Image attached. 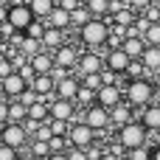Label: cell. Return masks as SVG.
<instances>
[{"label":"cell","instance_id":"f35d334b","mask_svg":"<svg viewBox=\"0 0 160 160\" xmlns=\"http://www.w3.org/2000/svg\"><path fill=\"white\" fill-rule=\"evenodd\" d=\"M17 101H20L22 107H31V104H37V101H42V98H39V96H37V93H34L31 87H28V90H25V93H22V96L17 98Z\"/></svg>","mask_w":160,"mask_h":160},{"label":"cell","instance_id":"60d3db41","mask_svg":"<svg viewBox=\"0 0 160 160\" xmlns=\"http://www.w3.org/2000/svg\"><path fill=\"white\" fill-rule=\"evenodd\" d=\"M17 73H20V76H22V79H25V82H28V87H31V82H34V79H37V70H34V68H31V62H25V65H22V68H20V70H17Z\"/></svg>","mask_w":160,"mask_h":160},{"label":"cell","instance_id":"277c9868","mask_svg":"<svg viewBox=\"0 0 160 160\" xmlns=\"http://www.w3.org/2000/svg\"><path fill=\"white\" fill-rule=\"evenodd\" d=\"M68 143L73 149H90L96 143V132L84 124V121H73L70 129H68Z\"/></svg>","mask_w":160,"mask_h":160},{"label":"cell","instance_id":"e575fe53","mask_svg":"<svg viewBox=\"0 0 160 160\" xmlns=\"http://www.w3.org/2000/svg\"><path fill=\"white\" fill-rule=\"evenodd\" d=\"M143 42H146V45L160 48V22H152V25H149V31L143 34Z\"/></svg>","mask_w":160,"mask_h":160},{"label":"cell","instance_id":"f1b7e54d","mask_svg":"<svg viewBox=\"0 0 160 160\" xmlns=\"http://www.w3.org/2000/svg\"><path fill=\"white\" fill-rule=\"evenodd\" d=\"M90 20H93V14L87 11V6H79V8L70 14V28H76V31H79V28H82V25H87Z\"/></svg>","mask_w":160,"mask_h":160},{"label":"cell","instance_id":"9f6ffc18","mask_svg":"<svg viewBox=\"0 0 160 160\" xmlns=\"http://www.w3.org/2000/svg\"><path fill=\"white\" fill-rule=\"evenodd\" d=\"M3 48H6V39H3V34H0V53H3Z\"/></svg>","mask_w":160,"mask_h":160},{"label":"cell","instance_id":"ab89813d","mask_svg":"<svg viewBox=\"0 0 160 160\" xmlns=\"http://www.w3.org/2000/svg\"><path fill=\"white\" fill-rule=\"evenodd\" d=\"M0 160H22V158H20V152H17V149H11V146L0 143Z\"/></svg>","mask_w":160,"mask_h":160},{"label":"cell","instance_id":"e0dca14e","mask_svg":"<svg viewBox=\"0 0 160 160\" xmlns=\"http://www.w3.org/2000/svg\"><path fill=\"white\" fill-rule=\"evenodd\" d=\"M149 132H160V107L155 104H149V107H143L141 110V118H138Z\"/></svg>","mask_w":160,"mask_h":160},{"label":"cell","instance_id":"7402d4cb","mask_svg":"<svg viewBox=\"0 0 160 160\" xmlns=\"http://www.w3.org/2000/svg\"><path fill=\"white\" fill-rule=\"evenodd\" d=\"M28 8L37 20H48V14L56 8V0H28Z\"/></svg>","mask_w":160,"mask_h":160},{"label":"cell","instance_id":"484cf974","mask_svg":"<svg viewBox=\"0 0 160 160\" xmlns=\"http://www.w3.org/2000/svg\"><path fill=\"white\" fill-rule=\"evenodd\" d=\"M28 118H31V121H39V124H45V121L51 118L48 101H37V104H31V107H28Z\"/></svg>","mask_w":160,"mask_h":160},{"label":"cell","instance_id":"44dd1931","mask_svg":"<svg viewBox=\"0 0 160 160\" xmlns=\"http://www.w3.org/2000/svg\"><path fill=\"white\" fill-rule=\"evenodd\" d=\"M141 62H143V68H146L149 73H160V48H155V45H146V51H143Z\"/></svg>","mask_w":160,"mask_h":160},{"label":"cell","instance_id":"74e56055","mask_svg":"<svg viewBox=\"0 0 160 160\" xmlns=\"http://www.w3.org/2000/svg\"><path fill=\"white\" fill-rule=\"evenodd\" d=\"M141 14H143V17L149 20V22H160V3L155 0V3H152V6H146V8L141 11Z\"/></svg>","mask_w":160,"mask_h":160},{"label":"cell","instance_id":"52a82bcc","mask_svg":"<svg viewBox=\"0 0 160 160\" xmlns=\"http://www.w3.org/2000/svg\"><path fill=\"white\" fill-rule=\"evenodd\" d=\"M82 121L98 135V132H104L107 127H112V121H110V110H104V107H98V104H93V107H87V110H82Z\"/></svg>","mask_w":160,"mask_h":160},{"label":"cell","instance_id":"836d02e7","mask_svg":"<svg viewBox=\"0 0 160 160\" xmlns=\"http://www.w3.org/2000/svg\"><path fill=\"white\" fill-rule=\"evenodd\" d=\"M48 127H51V135H56V138H68V129H70L68 121H53V118H48Z\"/></svg>","mask_w":160,"mask_h":160},{"label":"cell","instance_id":"5bb4252c","mask_svg":"<svg viewBox=\"0 0 160 160\" xmlns=\"http://www.w3.org/2000/svg\"><path fill=\"white\" fill-rule=\"evenodd\" d=\"M3 87H6V98H8V101H17V98L28 90V82H25L20 73H11V76L3 79Z\"/></svg>","mask_w":160,"mask_h":160},{"label":"cell","instance_id":"6da1fadb","mask_svg":"<svg viewBox=\"0 0 160 160\" xmlns=\"http://www.w3.org/2000/svg\"><path fill=\"white\" fill-rule=\"evenodd\" d=\"M107 39H110V20L93 17L87 25L79 28V42H82L87 51H101V48H107Z\"/></svg>","mask_w":160,"mask_h":160},{"label":"cell","instance_id":"9c48e42d","mask_svg":"<svg viewBox=\"0 0 160 160\" xmlns=\"http://www.w3.org/2000/svg\"><path fill=\"white\" fill-rule=\"evenodd\" d=\"M101 70H104V53L82 51L79 65H76V76H90V73H101Z\"/></svg>","mask_w":160,"mask_h":160},{"label":"cell","instance_id":"d4e9b609","mask_svg":"<svg viewBox=\"0 0 160 160\" xmlns=\"http://www.w3.org/2000/svg\"><path fill=\"white\" fill-rule=\"evenodd\" d=\"M25 152H28V158L45 160L48 155H51V146H48V141H28V146H25Z\"/></svg>","mask_w":160,"mask_h":160},{"label":"cell","instance_id":"c3c4849f","mask_svg":"<svg viewBox=\"0 0 160 160\" xmlns=\"http://www.w3.org/2000/svg\"><path fill=\"white\" fill-rule=\"evenodd\" d=\"M98 160H124V158H121L118 152H112V149H110V152H104V155H101Z\"/></svg>","mask_w":160,"mask_h":160},{"label":"cell","instance_id":"11a10c76","mask_svg":"<svg viewBox=\"0 0 160 160\" xmlns=\"http://www.w3.org/2000/svg\"><path fill=\"white\" fill-rule=\"evenodd\" d=\"M0 98H6V87H3V79H0Z\"/></svg>","mask_w":160,"mask_h":160},{"label":"cell","instance_id":"94428289","mask_svg":"<svg viewBox=\"0 0 160 160\" xmlns=\"http://www.w3.org/2000/svg\"><path fill=\"white\" fill-rule=\"evenodd\" d=\"M158 3H160V0H158Z\"/></svg>","mask_w":160,"mask_h":160},{"label":"cell","instance_id":"b9f144b4","mask_svg":"<svg viewBox=\"0 0 160 160\" xmlns=\"http://www.w3.org/2000/svg\"><path fill=\"white\" fill-rule=\"evenodd\" d=\"M11 73H17V70H14V65H11V59H8V56H0V79L11 76Z\"/></svg>","mask_w":160,"mask_h":160},{"label":"cell","instance_id":"4316f807","mask_svg":"<svg viewBox=\"0 0 160 160\" xmlns=\"http://www.w3.org/2000/svg\"><path fill=\"white\" fill-rule=\"evenodd\" d=\"M84 6H87V11H90L93 17H98V20H107V17H110V0H87Z\"/></svg>","mask_w":160,"mask_h":160},{"label":"cell","instance_id":"83f0119b","mask_svg":"<svg viewBox=\"0 0 160 160\" xmlns=\"http://www.w3.org/2000/svg\"><path fill=\"white\" fill-rule=\"evenodd\" d=\"M28 118V107H22L20 101H8V124H22Z\"/></svg>","mask_w":160,"mask_h":160},{"label":"cell","instance_id":"2e32d148","mask_svg":"<svg viewBox=\"0 0 160 160\" xmlns=\"http://www.w3.org/2000/svg\"><path fill=\"white\" fill-rule=\"evenodd\" d=\"M68 42V31H59V28H45L42 34V51H59L62 45Z\"/></svg>","mask_w":160,"mask_h":160},{"label":"cell","instance_id":"7c38bea8","mask_svg":"<svg viewBox=\"0 0 160 160\" xmlns=\"http://www.w3.org/2000/svg\"><path fill=\"white\" fill-rule=\"evenodd\" d=\"M129 62H132V59H129L121 48H115V51H104V68H107V70H112V73H118V76H124V73H127Z\"/></svg>","mask_w":160,"mask_h":160},{"label":"cell","instance_id":"4dcf8cb0","mask_svg":"<svg viewBox=\"0 0 160 160\" xmlns=\"http://www.w3.org/2000/svg\"><path fill=\"white\" fill-rule=\"evenodd\" d=\"M93 104H96V90H87V87H79V93H76V107L87 110V107H93Z\"/></svg>","mask_w":160,"mask_h":160},{"label":"cell","instance_id":"d590c367","mask_svg":"<svg viewBox=\"0 0 160 160\" xmlns=\"http://www.w3.org/2000/svg\"><path fill=\"white\" fill-rule=\"evenodd\" d=\"M48 146H51V155H62V152H68V149H70L68 138H56V135L48 141Z\"/></svg>","mask_w":160,"mask_h":160},{"label":"cell","instance_id":"d6a6232c","mask_svg":"<svg viewBox=\"0 0 160 160\" xmlns=\"http://www.w3.org/2000/svg\"><path fill=\"white\" fill-rule=\"evenodd\" d=\"M82 79V87H87V90H101L104 84H101V73H90V76H79Z\"/></svg>","mask_w":160,"mask_h":160},{"label":"cell","instance_id":"5b68a950","mask_svg":"<svg viewBox=\"0 0 160 160\" xmlns=\"http://www.w3.org/2000/svg\"><path fill=\"white\" fill-rule=\"evenodd\" d=\"M28 141H31V138L25 135L22 124H6V127H0V143L11 146V149H17V152H25Z\"/></svg>","mask_w":160,"mask_h":160},{"label":"cell","instance_id":"f546056e","mask_svg":"<svg viewBox=\"0 0 160 160\" xmlns=\"http://www.w3.org/2000/svg\"><path fill=\"white\" fill-rule=\"evenodd\" d=\"M127 82H135V79H149V70L143 68V62L141 59H135V62H129V68H127Z\"/></svg>","mask_w":160,"mask_h":160},{"label":"cell","instance_id":"ac0fdd59","mask_svg":"<svg viewBox=\"0 0 160 160\" xmlns=\"http://www.w3.org/2000/svg\"><path fill=\"white\" fill-rule=\"evenodd\" d=\"M45 25H48V28H59V31H68V28H70V11H65V8H59V6H56V8L48 14Z\"/></svg>","mask_w":160,"mask_h":160},{"label":"cell","instance_id":"680465c9","mask_svg":"<svg viewBox=\"0 0 160 160\" xmlns=\"http://www.w3.org/2000/svg\"><path fill=\"white\" fill-rule=\"evenodd\" d=\"M82 3H87V0H82Z\"/></svg>","mask_w":160,"mask_h":160},{"label":"cell","instance_id":"816d5d0a","mask_svg":"<svg viewBox=\"0 0 160 160\" xmlns=\"http://www.w3.org/2000/svg\"><path fill=\"white\" fill-rule=\"evenodd\" d=\"M152 104H155V107H160V87L155 90V101H152Z\"/></svg>","mask_w":160,"mask_h":160},{"label":"cell","instance_id":"f907efd6","mask_svg":"<svg viewBox=\"0 0 160 160\" xmlns=\"http://www.w3.org/2000/svg\"><path fill=\"white\" fill-rule=\"evenodd\" d=\"M45 160H68V152H62V155H48Z\"/></svg>","mask_w":160,"mask_h":160},{"label":"cell","instance_id":"8d00e7d4","mask_svg":"<svg viewBox=\"0 0 160 160\" xmlns=\"http://www.w3.org/2000/svg\"><path fill=\"white\" fill-rule=\"evenodd\" d=\"M124 160H152V149H149V146H138V149H129Z\"/></svg>","mask_w":160,"mask_h":160},{"label":"cell","instance_id":"30bf717a","mask_svg":"<svg viewBox=\"0 0 160 160\" xmlns=\"http://www.w3.org/2000/svg\"><path fill=\"white\" fill-rule=\"evenodd\" d=\"M79 56H82V51H79L76 45L65 42V45H62L59 51H53V65H56V68H65V70H70V73H76Z\"/></svg>","mask_w":160,"mask_h":160},{"label":"cell","instance_id":"f6af8a7d","mask_svg":"<svg viewBox=\"0 0 160 160\" xmlns=\"http://www.w3.org/2000/svg\"><path fill=\"white\" fill-rule=\"evenodd\" d=\"M68 160H90L87 158V149H68Z\"/></svg>","mask_w":160,"mask_h":160},{"label":"cell","instance_id":"9a60e30c","mask_svg":"<svg viewBox=\"0 0 160 160\" xmlns=\"http://www.w3.org/2000/svg\"><path fill=\"white\" fill-rule=\"evenodd\" d=\"M110 121H112L115 129H121V127H127V124H132V121H138V118H135V110H132L127 101H121L115 110H110Z\"/></svg>","mask_w":160,"mask_h":160},{"label":"cell","instance_id":"4fadbf2b","mask_svg":"<svg viewBox=\"0 0 160 160\" xmlns=\"http://www.w3.org/2000/svg\"><path fill=\"white\" fill-rule=\"evenodd\" d=\"M79 87H82V79H79L76 73H70L68 79L56 82V98H65V101H76V93H79Z\"/></svg>","mask_w":160,"mask_h":160},{"label":"cell","instance_id":"3957f363","mask_svg":"<svg viewBox=\"0 0 160 160\" xmlns=\"http://www.w3.org/2000/svg\"><path fill=\"white\" fill-rule=\"evenodd\" d=\"M115 143H118L124 152L138 149V146H146V127H143L141 121H132V124L121 127L118 135H115Z\"/></svg>","mask_w":160,"mask_h":160},{"label":"cell","instance_id":"ee69618b","mask_svg":"<svg viewBox=\"0 0 160 160\" xmlns=\"http://www.w3.org/2000/svg\"><path fill=\"white\" fill-rule=\"evenodd\" d=\"M56 6H59V8H65V11H70V14H73V11H76V8H79V6H84V3H82V0H56Z\"/></svg>","mask_w":160,"mask_h":160},{"label":"cell","instance_id":"1f68e13d","mask_svg":"<svg viewBox=\"0 0 160 160\" xmlns=\"http://www.w3.org/2000/svg\"><path fill=\"white\" fill-rule=\"evenodd\" d=\"M45 20H34L28 28H25V37H31V39H37V42H42V34H45Z\"/></svg>","mask_w":160,"mask_h":160},{"label":"cell","instance_id":"ba28073f","mask_svg":"<svg viewBox=\"0 0 160 160\" xmlns=\"http://www.w3.org/2000/svg\"><path fill=\"white\" fill-rule=\"evenodd\" d=\"M48 110H51V118H53V121H68V124H73V121H82V115H76V112H79L76 101L53 98V101L48 104Z\"/></svg>","mask_w":160,"mask_h":160},{"label":"cell","instance_id":"7a4b0ae2","mask_svg":"<svg viewBox=\"0 0 160 160\" xmlns=\"http://www.w3.org/2000/svg\"><path fill=\"white\" fill-rule=\"evenodd\" d=\"M155 84L149 82V79H135V82H127L124 84V101L135 110V112H141L143 107H149L152 101H155Z\"/></svg>","mask_w":160,"mask_h":160},{"label":"cell","instance_id":"7dc6e473","mask_svg":"<svg viewBox=\"0 0 160 160\" xmlns=\"http://www.w3.org/2000/svg\"><path fill=\"white\" fill-rule=\"evenodd\" d=\"M127 3H129V6H132V8H135V11H138V14H141V11H143V8H146V6H152V3H155V0H127Z\"/></svg>","mask_w":160,"mask_h":160},{"label":"cell","instance_id":"cb8c5ba5","mask_svg":"<svg viewBox=\"0 0 160 160\" xmlns=\"http://www.w3.org/2000/svg\"><path fill=\"white\" fill-rule=\"evenodd\" d=\"M17 51L25 56V59H34L39 51H42V42H37V39H31V37H25L22 34V39H20V45H17Z\"/></svg>","mask_w":160,"mask_h":160},{"label":"cell","instance_id":"d6986e66","mask_svg":"<svg viewBox=\"0 0 160 160\" xmlns=\"http://www.w3.org/2000/svg\"><path fill=\"white\" fill-rule=\"evenodd\" d=\"M121 51H124V53H127V56L135 62V59H141V56H143L146 42H143L141 37H127V39H124V45H121Z\"/></svg>","mask_w":160,"mask_h":160},{"label":"cell","instance_id":"8992f818","mask_svg":"<svg viewBox=\"0 0 160 160\" xmlns=\"http://www.w3.org/2000/svg\"><path fill=\"white\" fill-rule=\"evenodd\" d=\"M37 17L31 14V8H28V3H22V0H17L14 6H8V25L14 28V31H20V34H25V28L34 22Z\"/></svg>","mask_w":160,"mask_h":160},{"label":"cell","instance_id":"db71d44e","mask_svg":"<svg viewBox=\"0 0 160 160\" xmlns=\"http://www.w3.org/2000/svg\"><path fill=\"white\" fill-rule=\"evenodd\" d=\"M14 3H17V0H0V6H6V8H8V6H14Z\"/></svg>","mask_w":160,"mask_h":160},{"label":"cell","instance_id":"6f0895ef","mask_svg":"<svg viewBox=\"0 0 160 160\" xmlns=\"http://www.w3.org/2000/svg\"><path fill=\"white\" fill-rule=\"evenodd\" d=\"M22 160H37V158H22Z\"/></svg>","mask_w":160,"mask_h":160},{"label":"cell","instance_id":"8fae6325","mask_svg":"<svg viewBox=\"0 0 160 160\" xmlns=\"http://www.w3.org/2000/svg\"><path fill=\"white\" fill-rule=\"evenodd\" d=\"M121 101H124V87L121 84H104L96 93V104L104 107V110H115Z\"/></svg>","mask_w":160,"mask_h":160},{"label":"cell","instance_id":"91938a15","mask_svg":"<svg viewBox=\"0 0 160 160\" xmlns=\"http://www.w3.org/2000/svg\"><path fill=\"white\" fill-rule=\"evenodd\" d=\"M22 3H28V0H22Z\"/></svg>","mask_w":160,"mask_h":160},{"label":"cell","instance_id":"f5cc1de1","mask_svg":"<svg viewBox=\"0 0 160 160\" xmlns=\"http://www.w3.org/2000/svg\"><path fill=\"white\" fill-rule=\"evenodd\" d=\"M152 160H160V146H155V149H152Z\"/></svg>","mask_w":160,"mask_h":160},{"label":"cell","instance_id":"bcb514c9","mask_svg":"<svg viewBox=\"0 0 160 160\" xmlns=\"http://www.w3.org/2000/svg\"><path fill=\"white\" fill-rule=\"evenodd\" d=\"M8 124V98H0V127Z\"/></svg>","mask_w":160,"mask_h":160},{"label":"cell","instance_id":"603a6c76","mask_svg":"<svg viewBox=\"0 0 160 160\" xmlns=\"http://www.w3.org/2000/svg\"><path fill=\"white\" fill-rule=\"evenodd\" d=\"M110 17H112V22H115V25H124V28H129V25L138 20V11H135L132 6H124V8H118L115 14H110Z\"/></svg>","mask_w":160,"mask_h":160},{"label":"cell","instance_id":"681fc988","mask_svg":"<svg viewBox=\"0 0 160 160\" xmlns=\"http://www.w3.org/2000/svg\"><path fill=\"white\" fill-rule=\"evenodd\" d=\"M3 22H8V8H6V6H0V25H3Z\"/></svg>","mask_w":160,"mask_h":160},{"label":"cell","instance_id":"7bdbcfd3","mask_svg":"<svg viewBox=\"0 0 160 160\" xmlns=\"http://www.w3.org/2000/svg\"><path fill=\"white\" fill-rule=\"evenodd\" d=\"M51 138H53V135H51V127H48V121H45V124L37 129V135H34L31 141H51Z\"/></svg>","mask_w":160,"mask_h":160},{"label":"cell","instance_id":"ffe728a7","mask_svg":"<svg viewBox=\"0 0 160 160\" xmlns=\"http://www.w3.org/2000/svg\"><path fill=\"white\" fill-rule=\"evenodd\" d=\"M28 62H31V68L37 70V76L53 70V53H51V51H39V53H37L34 59H28Z\"/></svg>","mask_w":160,"mask_h":160}]
</instances>
